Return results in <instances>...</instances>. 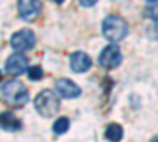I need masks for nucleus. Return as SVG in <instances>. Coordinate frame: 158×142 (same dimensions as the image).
I'll return each instance as SVG.
<instances>
[{
  "label": "nucleus",
  "instance_id": "f257e3e1",
  "mask_svg": "<svg viewBox=\"0 0 158 142\" xmlns=\"http://www.w3.org/2000/svg\"><path fill=\"white\" fill-rule=\"evenodd\" d=\"M101 30H103V35L108 41L118 43L128 35V25H127L123 18L117 16V14H109L108 18L103 19Z\"/></svg>",
  "mask_w": 158,
  "mask_h": 142
},
{
  "label": "nucleus",
  "instance_id": "f03ea898",
  "mask_svg": "<svg viewBox=\"0 0 158 142\" xmlns=\"http://www.w3.org/2000/svg\"><path fill=\"white\" fill-rule=\"evenodd\" d=\"M2 98L11 106H21L29 101V92L21 81L11 79L2 84Z\"/></svg>",
  "mask_w": 158,
  "mask_h": 142
},
{
  "label": "nucleus",
  "instance_id": "7ed1b4c3",
  "mask_svg": "<svg viewBox=\"0 0 158 142\" xmlns=\"http://www.w3.org/2000/svg\"><path fill=\"white\" fill-rule=\"evenodd\" d=\"M33 104L36 112L41 115V117H52L56 115L60 109V99L57 98V93H54L52 90H43L40 92L35 99H33Z\"/></svg>",
  "mask_w": 158,
  "mask_h": 142
},
{
  "label": "nucleus",
  "instance_id": "20e7f679",
  "mask_svg": "<svg viewBox=\"0 0 158 142\" xmlns=\"http://www.w3.org/2000/svg\"><path fill=\"white\" fill-rule=\"evenodd\" d=\"M36 40H35V33L30 29H22L16 33H13L10 38V44L11 47L18 51V52H25V51H30L35 46Z\"/></svg>",
  "mask_w": 158,
  "mask_h": 142
},
{
  "label": "nucleus",
  "instance_id": "39448f33",
  "mask_svg": "<svg viewBox=\"0 0 158 142\" xmlns=\"http://www.w3.org/2000/svg\"><path fill=\"white\" fill-rule=\"evenodd\" d=\"M98 62H100V65H101L103 68H106V70H114V68H117V67L122 63V52H120V49L117 47L115 43L108 44L106 47L101 51Z\"/></svg>",
  "mask_w": 158,
  "mask_h": 142
},
{
  "label": "nucleus",
  "instance_id": "423d86ee",
  "mask_svg": "<svg viewBox=\"0 0 158 142\" xmlns=\"http://www.w3.org/2000/svg\"><path fill=\"white\" fill-rule=\"evenodd\" d=\"M43 10V3L40 0H18V11L24 21H35Z\"/></svg>",
  "mask_w": 158,
  "mask_h": 142
},
{
  "label": "nucleus",
  "instance_id": "0eeeda50",
  "mask_svg": "<svg viewBox=\"0 0 158 142\" xmlns=\"http://www.w3.org/2000/svg\"><path fill=\"white\" fill-rule=\"evenodd\" d=\"M27 68H29L27 57L21 52H18V51L15 54H11L5 62V71L11 76H21L22 73L27 71Z\"/></svg>",
  "mask_w": 158,
  "mask_h": 142
},
{
  "label": "nucleus",
  "instance_id": "6e6552de",
  "mask_svg": "<svg viewBox=\"0 0 158 142\" xmlns=\"http://www.w3.org/2000/svg\"><path fill=\"white\" fill-rule=\"evenodd\" d=\"M56 90L57 93L63 98H77L79 95H81V87H79L77 84H74L73 81L70 79H59L56 82Z\"/></svg>",
  "mask_w": 158,
  "mask_h": 142
},
{
  "label": "nucleus",
  "instance_id": "1a4fd4ad",
  "mask_svg": "<svg viewBox=\"0 0 158 142\" xmlns=\"http://www.w3.org/2000/svg\"><path fill=\"white\" fill-rule=\"evenodd\" d=\"M70 67L74 73H85L92 68V59L85 52H73L70 57Z\"/></svg>",
  "mask_w": 158,
  "mask_h": 142
},
{
  "label": "nucleus",
  "instance_id": "9d476101",
  "mask_svg": "<svg viewBox=\"0 0 158 142\" xmlns=\"http://www.w3.org/2000/svg\"><path fill=\"white\" fill-rule=\"evenodd\" d=\"M0 122H2V130L3 131H18V130H21V126H22L21 120L13 112H3L2 114V120Z\"/></svg>",
  "mask_w": 158,
  "mask_h": 142
},
{
  "label": "nucleus",
  "instance_id": "9b49d317",
  "mask_svg": "<svg viewBox=\"0 0 158 142\" xmlns=\"http://www.w3.org/2000/svg\"><path fill=\"white\" fill-rule=\"evenodd\" d=\"M104 137L108 140H120L123 137V128L118 125V123H109L106 126V130H104Z\"/></svg>",
  "mask_w": 158,
  "mask_h": 142
},
{
  "label": "nucleus",
  "instance_id": "f8f14e48",
  "mask_svg": "<svg viewBox=\"0 0 158 142\" xmlns=\"http://www.w3.org/2000/svg\"><path fill=\"white\" fill-rule=\"evenodd\" d=\"M68 128H70V120L67 117H60V119L56 120L54 126H52V131L56 134H63V133L68 131Z\"/></svg>",
  "mask_w": 158,
  "mask_h": 142
},
{
  "label": "nucleus",
  "instance_id": "ddd939ff",
  "mask_svg": "<svg viewBox=\"0 0 158 142\" xmlns=\"http://www.w3.org/2000/svg\"><path fill=\"white\" fill-rule=\"evenodd\" d=\"M144 18L150 21H158V2H150V5L144 8Z\"/></svg>",
  "mask_w": 158,
  "mask_h": 142
},
{
  "label": "nucleus",
  "instance_id": "4468645a",
  "mask_svg": "<svg viewBox=\"0 0 158 142\" xmlns=\"http://www.w3.org/2000/svg\"><path fill=\"white\" fill-rule=\"evenodd\" d=\"M41 77H43V68L40 65H33L29 70V79L30 81H40Z\"/></svg>",
  "mask_w": 158,
  "mask_h": 142
},
{
  "label": "nucleus",
  "instance_id": "2eb2a0df",
  "mask_svg": "<svg viewBox=\"0 0 158 142\" xmlns=\"http://www.w3.org/2000/svg\"><path fill=\"white\" fill-rule=\"evenodd\" d=\"M97 2H98V0H79V5L85 6V8H90V6H94Z\"/></svg>",
  "mask_w": 158,
  "mask_h": 142
},
{
  "label": "nucleus",
  "instance_id": "dca6fc26",
  "mask_svg": "<svg viewBox=\"0 0 158 142\" xmlns=\"http://www.w3.org/2000/svg\"><path fill=\"white\" fill-rule=\"evenodd\" d=\"M54 2H56V3H63L65 0H54Z\"/></svg>",
  "mask_w": 158,
  "mask_h": 142
},
{
  "label": "nucleus",
  "instance_id": "f3484780",
  "mask_svg": "<svg viewBox=\"0 0 158 142\" xmlns=\"http://www.w3.org/2000/svg\"><path fill=\"white\" fill-rule=\"evenodd\" d=\"M147 2H158V0H147Z\"/></svg>",
  "mask_w": 158,
  "mask_h": 142
}]
</instances>
